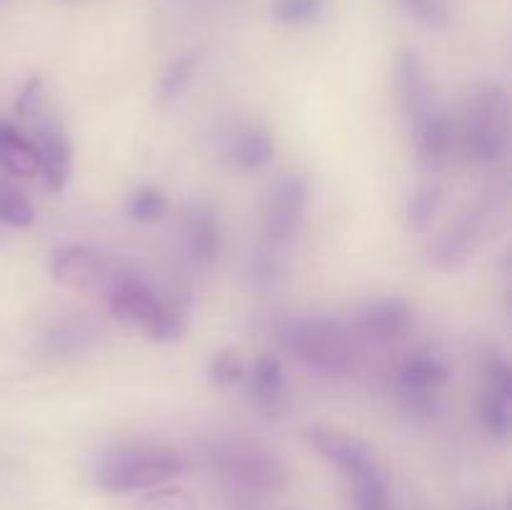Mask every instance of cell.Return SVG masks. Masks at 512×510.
Instances as JSON below:
<instances>
[{
	"instance_id": "cell-27",
	"label": "cell",
	"mask_w": 512,
	"mask_h": 510,
	"mask_svg": "<svg viewBox=\"0 0 512 510\" xmlns=\"http://www.w3.org/2000/svg\"><path fill=\"white\" fill-rule=\"evenodd\" d=\"M408 15H413L425 28L443 30L450 23L448 0H398Z\"/></svg>"
},
{
	"instance_id": "cell-11",
	"label": "cell",
	"mask_w": 512,
	"mask_h": 510,
	"mask_svg": "<svg viewBox=\"0 0 512 510\" xmlns=\"http://www.w3.org/2000/svg\"><path fill=\"white\" fill-rule=\"evenodd\" d=\"M395 85H398L405 120H408V128L413 133L435 105L433 95H430L428 75H425V63L418 50L405 48L398 53V58H395Z\"/></svg>"
},
{
	"instance_id": "cell-12",
	"label": "cell",
	"mask_w": 512,
	"mask_h": 510,
	"mask_svg": "<svg viewBox=\"0 0 512 510\" xmlns=\"http://www.w3.org/2000/svg\"><path fill=\"white\" fill-rule=\"evenodd\" d=\"M50 273L68 288H103L113 265L83 245H63L50 253Z\"/></svg>"
},
{
	"instance_id": "cell-14",
	"label": "cell",
	"mask_w": 512,
	"mask_h": 510,
	"mask_svg": "<svg viewBox=\"0 0 512 510\" xmlns=\"http://www.w3.org/2000/svg\"><path fill=\"white\" fill-rule=\"evenodd\" d=\"M183 240L195 263L210 265L218 260L223 238H220V220L213 205L205 200H195L185 208Z\"/></svg>"
},
{
	"instance_id": "cell-8",
	"label": "cell",
	"mask_w": 512,
	"mask_h": 510,
	"mask_svg": "<svg viewBox=\"0 0 512 510\" xmlns=\"http://www.w3.org/2000/svg\"><path fill=\"white\" fill-rule=\"evenodd\" d=\"M480 418L493 438H510L512 430V370L508 360L490 355L483 375Z\"/></svg>"
},
{
	"instance_id": "cell-29",
	"label": "cell",
	"mask_w": 512,
	"mask_h": 510,
	"mask_svg": "<svg viewBox=\"0 0 512 510\" xmlns=\"http://www.w3.org/2000/svg\"><path fill=\"white\" fill-rule=\"evenodd\" d=\"M210 378H213V383L223 385V388L240 383L245 378V363L240 360L238 353L225 350V353H218L210 360Z\"/></svg>"
},
{
	"instance_id": "cell-16",
	"label": "cell",
	"mask_w": 512,
	"mask_h": 510,
	"mask_svg": "<svg viewBox=\"0 0 512 510\" xmlns=\"http://www.w3.org/2000/svg\"><path fill=\"white\" fill-rule=\"evenodd\" d=\"M310 443H313V448L318 450L328 463H333L345 478L378 463L373 450H370L363 440L355 438V435L340 433V430L313 428L310 430Z\"/></svg>"
},
{
	"instance_id": "cell-7",
	"label": "cell",
	"mask_w": 512,
	"mask_h": 510,
	"mask_svg": "<svg viewBox=\"0 0 512 510\" xmlns=\"http://www.w3.org/2000/svg\"><path fill=\"white\" fill-rule=\"evenodd\" d=\"M413 325V305L405 298H378L360 305L350 318L348 328L355 338L370 343H390L405 335Z\"/></svg>"
},
{
	"instance_id": "cell-15",
	"label": "cell",
	"mask_w": 512,
	"mask_h": 510,
	"mask_svg": "<svg viewBox=\"0 0 512 510\" xmlns=\"http://www.w3.org/2000/svg\"><path fill=\"white\" fill-rule=\"evenodd\" d=\"M415 138V148H418V158L425 168H440L448 163L450 153L455 150L458 143V125L450 118L448 110L440 105H433L423 123L410 133Z\"/></svg>"
},
{
	"instance_id": "cell-19",
	"label": "cell",
	"mask_w": 512,
	"mask_h": 510,
	"mask_svg": "<svg viewBox=\"0 0 512 510\" xmlns=\"http://www.w3.org/2000/svg\"><path fill=\"white\" fill-rule=\"evenodd\" d=\"M0 168L18 178L40 175L38 158H35L30 140L8 123H0Z\"/></svg>"
},
{
	"instance_id": "cell-10",
	"label": "cell",
	"mask_w": 512,
	"mask_h": 510,
	"mask_svg": "<svg viewBox=\"0 0 512 510\" xmlns=\"http://www.w3.org/2000/svg\"><path fill=\"white\" fill-rule=\"evenodd\" d=\"M490 205L478 203L470 205L458 220L448 228V233L440 235V240L435 243L433 248V263L438 268H458L463 260H468L470 255L475 253L478 248L480 238L485 233V225H488V215H490Z\"/></svg>"
},
{
	"instance_id": "cell-5",
	"label": "cell",
	"mask_w": 512,
	"mask_h": 510,
	"mask_svg": "<svg viewBox=\"0 0 512 510\" xmlns=\"http://www.w3.org/2000/svg\"><path fill=\"white\" fill-rule=\"evenodd\" d=\"M450 380L445 360L435 353H415L398 373V398L405 415L418 423H428L440 413L443 388Z\"/></svg>"
},
{
	"instance_id": "cell-24",
	"label": "cell",
	"mask_w": 512,
	"mask_h": 510,
	"mask_svg": "<svg viewBox=\"0 0 512 510\" xmlns=\"http://www.w3.org/2000/svg\"><path fill=\"white\" fill-rule=\"evenodd\" d=\"M440 203H443V188H440V185L430 183L415 190L413 198L408 200V210H405L410 228L413 230L428 228V225L433 223L435 215H438Z\"/></svg>"
},
{
	"instance_id": "cell-18",
	"label": "cell",
	"mask_w": 512,
	"mask_h": 510,
	"mask_svg": "<svg viewBox=\"0 0 512 510\" xmlns=\"http://www.w3.org/2000/svg\"><path fill=\"white\" fill-rule=\"evenodd\" d=\"M230 158L238 168L260 170L273 160L275 140L273 133L263 125H243L230 138Z\"/></svg>"
},
{
	"instance_id": "cell-22",
	"label": "cell",
	"mask_w": 512,
	"mask_h": 510,
	"mask_svg": "<svg viewBox=\"0 0 512 510\" xmlns=\"http://www.w3.org/2000/svg\"><path fill=\"white\" fill-rule=\"evenodd\" d=\"M125 213L135 223H155L168 213V198L163 190L153 188V185H143V188L133 190L125 200Z\"/></svg>"
},
{
	"instance_id": "cell-25",
	"label": "cell",
	"mask_w": 512,
	"mask_h": 510,
	"mask_svg": "<svg viewBox=\"0 0 512 510\" xmlns=\"http://www.w3.org/2000/svg\"><path fill=\"white\" fill-rule=\"evenodd\" d=\"M328 0H275V18L290 28L313 25L323 18Z\"/></svg>"
},
{
	"instance_id": "cell-9",
	"label": "cell",
	"mask_w": 512,
	"mask_h": 510,
	"mask_svg": "<svg viewBox=\"0 0 512 510\" xmlns=\"http://www.w3.org/2000/svg\"><path fill=\"white\" fill-rule=\"evenodd\" d=\"M38 158V170L45 180V188L60 193L70 178V163H73V148L60 128L58 120L43 118L35 123L33 138H28Z\"/></svg>"
},
{
	"instance_id": "cell-30",
	"label": "cell",
	"mask_w": 512,
	"mask_h": 510,
	"mask_svg": "<svg viewBox=\"0 0 512 510\" xmlns=\"http://www.w3.org/2000/svg\"><path fill=\"white\" fill-rule=\"evenodd\" d=\"M40 98H43V83H40V78H30L28 83H25L23 93H20L18 103H15V110H18L20 115H35L40 110Z\"/></svg>"
},
{
	"instance_id": "cell-20",
	"label": "cell",
	"mask_w": 512,
	"mask_h": 510,
	"mask_svg": "<svg viewBox=\"0 0 512 510\" xmlns=\"http://www.w3.org/2000/svg\"><path fill=\"white\" fill-rule=\"evenodd\" d=\"M345 480L353 488V510H393L388 480L378 463L348 475Z\"/></svg>"
},
{
	"instance_id": "cell-23",
	"label": "cell",
	"mask_w": 512,
	"mask_h": 510,
	"mask_svg": "<svg viewBox=\"0 0 512 510\" xmlns=\"http://www.w3.org/2000/svg\"><path fill=\"white\" fill-rule=\"evenodd\" d=\"M0 220L13 228H28L35 220V208L23 190L0 178Z\"/></svg>"
},
{
	"instance_id": "cell-17",
	"label": "cell",
	"mask_w": 512,
	"mask_h": 510,
	"mask_svg": "<svg viewBox=\"0 0 512 510\" xmlns=\"http://www.w3.org/2000/svg\"><path fill=\"white\" fill-rule=\"evenodd\" d=\"M250 395L260 413L268 418H280L288 410V385H285L283 368L273 355H260L250 373Z\"/></svg>"
},
{
	"instance_id": "cell-31",
	"label": "cell",
	"mask_w": 512,
	"mask_h": 510,
	"mask_svg": "<svg viewBox=\"0 0 512 510\" xmlns=\"http://www.w3.org/2000/svg\"><path fill=\"white\" fill-rule=\"evenodd\" d=\"M250 273L255 275V280H263V283H270L275 278V260L270 258L268 253L253 255V263H250Z\"/></svg>"
},
{
	"instance_id": "cell-3",
	"label": "cell",
	"mask_w": 512,
	"mask_h": 510,
	"mask_svg": "<svg viewBox=\"0 0 512 510\" xmlns=\"http://www.w3.org/2000/svg\"><path fill=\"white\" fill-rule=\"evenodd\" d=\"M465 155L478 165H493L508 153L510 98L498 83H483L473 90L458 130Z\"/></svg>"
},
{
	"instance_id": "cell-21",
	"label": "cell",
	"mask_w": 512,
	"mask_h": 510,
	"mask_svg": "<svg viewBox=\"0 0 512 510\" xmlns=\"http://www.w3.org/2000/svg\"><path fill=\"white\" fill-rule=\"evenodd\" d=\"M45 343H48L50 353H80V350H85L93 343V328H90L88 320H63V323H58L48 335H45Z\"/></svg>"
},
{
	"instance_id": "cell-1",
	"label": "cell",
	"mask_w": 512,
	"mask_h": 510,
	"mask_svg": "<svg viewBox=\"0 0 512 510\" xmlns=\"http://www.w3.org/2000/svg\"><path fill=\"white\" fill-rule=\"evenodd\" d=\"M355 335L348 323L328 315L293 318L283 328V343L300 363L325 378H343L355 368Z\"/></svg>"
},
{
	"instance_id": "cell-13",
	"label": "cell",
	"mask_w": 512,
	"mask_h": 510,
	"mask_svg": "<svg viewBox=\"0 0 512 510\" xmlns=\"http://www.w3.org/2000/svg\"><path fill=\"white\" fill-rule=\"evenodd\" d=\"M218 465L228 478L238 480L245 488H273L283 478L280 463L273 455L243 443L225 445L218 453Z\"/></svg>"
},
{
	"instance_id": "cell-28",
	"label": "cell",
	"mask_w": 512,
	"mask_h": 510,
	"mask_svg": "<svg viewBox=\"0 0 512 510\" xmlns=\"http://www.w3.org/2000/svg\"><path fill=\"white\" fill-rule=\"evenodd\" d=\"M135 510H195V498L183 488H160L145 495Z\"/></svg>"
},
{
	"instance_id": "cell-6",
	"label": "cell",
	"mask_w": 512,
	"mask_h": 510,
	"mask_svg": "<svg viewBox=\"0 0 512 510\" xmlns=\"http://www.w3.org/2000/svg\"><path fill=\"white\" fill-rule=\"evenodd\" d=\"M308 180L300 173H283L263 203V233L273 243H285L300 230L308 210Z\"/></svg>"
},
{
	"instance_id": "cell-26",
	"label": "cell",
	"mask_w": 512,
	"mask_h": 510,
	"mask_svg": "<svg viewBox=\"0 0 512 510\" xmlns=\"http://www.w3.org/2000/svg\"><path fill=\"white\" fill-rule=\"evenodd\" d=\"M195 70H198V55H183L175 63L168 65L163 80H160L158 95L160 100H175L193 80Z\"/></svg>"
},
{
	"instance_id": "cell-2",
	"label": "cell",
	"mask_w": 512,
	"mask_h": 510,
	"mask_svg": "<svg viewBox=\"0 0 512 510\" xmlns=\"http://www.w3.org/2000/svg\"><path fill=\"white\" fill-rule=\"evenodd\" d=\"M103 290L110 315L140 328L150 340L170 343L183 335L185 325L178 310L170 308L163 295L133 270L113 268Z\"/></svg>"
},
{
	"instance_id": "cell-32",
	"label": "cell",
	"mask_w": 512,
	"mask_h": 510,
	"mask_svg": "<svg viewBox=\"0 0 512 510\" xmlns=\"http://www.w3.org/2000/svg\"><path fill=\"white\" fill-rule=\"evenodd\" d=\"M473 510H488V508H473Z\"/></svg>"
},
{
	"instance_id": "cell-4",
	"label": "cell",
	"mask_w": 512,
	"mask_h": 510,
	"mask_svg": "<svg viewBox=\"0 0 512 510\" xmlns=\"http://www.w3.org/2000/svg\"><path fill=\"white\" fill-rule=\"evenodd\" d=\"M185 460L160 445H120L108 450L95 465V480L113 493L158 488L183 473Z\"/></svg>"
}]
</instances>
